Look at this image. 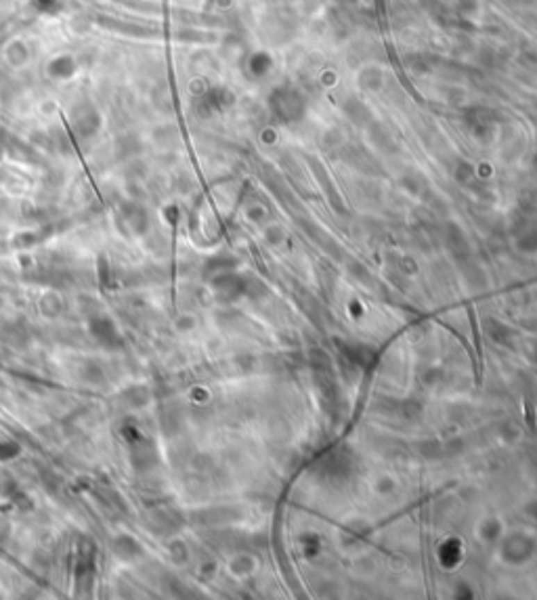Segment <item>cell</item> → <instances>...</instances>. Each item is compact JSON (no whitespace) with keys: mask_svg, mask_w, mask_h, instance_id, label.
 <instances>
[{"mask_svg":"<svg viewBox=\"0 0 537 600\" xmlns=\"http://www.w3.org/2000/svg\"><path fill=\"white\" fill-rule=\"evenodd\" d=\"M90 334H92L101 344H105V346H118V340H120L114 321L107 319V317H94V319H90Z\"/></svg>","mask_w":537,"mask_h":600,"instance_id":"cell-1","label":"cell"},{"mask_svg":"<svg viewBox=\"0 0 537 600\" xmlns=\"http://www.w3.org/2000/svg\"><path fill=\"white\" fill-rule=\"evenodd\" d=\"M133 445V464L137 470H147L156 464V449L147 439H135L131 441Z\"/></svg>","mask_w":537,"mask_h":600,"instance_id":"cell-2","label":"cell"},{"mask_svg":"<svg viewBox=\"0 0 537 600\" xmlns=\"http://www.w3.org/2000/svg\"><path fill=\"white\" fill-rule=\"evenodd\" d=\"M114 552H116L122 560H133V558L139 556L143 550H141V546H139L133 537L122 535V537H116V540H114Z\"/></svg>","mask_w":537,"mask_h":600,"instance_id":"cell-3","label":"cell"},{"mask_svg":"<svg viewBox=\"0 0 537 600\" xmlns=\"http://www.w3.org/2000/svg\"><path fill=\"white\" fill-rule=\"evenodd\" d=\"M19 453V445L17 443H0V460H13Z\"/></svg>","mask_w":537,"mask_h":600,"instance_id":"cell-4","label":"cell"}]
</instances>
